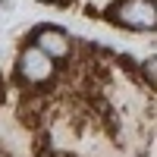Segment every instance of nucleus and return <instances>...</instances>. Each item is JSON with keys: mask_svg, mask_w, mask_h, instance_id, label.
I'll return each instance as SVG.
<instances>
[{"mask_svg": "<svg viewBox=\"0 0 157 157\" xmlns=\"http://www.w3.org/2000/svg\"><path fill=\"white\" fill-rule=\"evenodd\" d=\"M41 3H60V0H41Z\"/></svg>", "mask_w": 157, "mask_h": 157, "instance_id": "nucleus-5", "label": "nucleus"}, {"mask_svg": "<svg viewBox=\"0 0 157 157\" xmlns=\"http://www.w3.org/2000/svg\"><path fill=\"white\" fill-rule=\"evenodd\" d=\"M57 75V60H50L47 54H41L35 44L22 47L16 57V78L29 88H41L47 82H54Z\"/></svg>", "mask_w": 157, "mask_h": 157, "instance_id": "nucleus-2", "label": "nucleus"}, {"mask_svg": "<svg viewBox=\"0 0 157 157\" xmlns=\"http://www.w3.org/2000/svg\"><path fill=\"white\" fill-rule=\"evenodd\" d=\"M32 44L41 50V54H47L50 60H66L72 54V38L63 32V29H54V25H41V29H35Z\"/></svg>", "mask_w": 157, "mask_h": 157, "instance_id": "nucleus-3", "label": "nucleus"}, {"mask_svg": "<svg viewBox=\"0 0 157 157\" xmlns=\"http://www.w3.org/2000/svg\"><path fill=\"white\" fill-rule=\"evenodd\" d=\"M107 19L126 32H154L157 3L154 0H113L107 6Z\"/></svg>", "mask_w": 157, "mask_h": 157, "instance_id": "nucleus-1", "label": "nucleus"}, {"mask_svg": "<svg viewBox=\"0 0 157 157\" xmlns=\"http://www.w3.org/2000/svg\"><path fill=\"white\" fill-rule=\"evenodd\" d=\"M154 66H157V60L151 57V60H145V66H141V69H145V82L154 88V82H157V75H154Z\"/></svg>", "mask_w": 157, "mask_h": 157, "instance_id": "nucleus-4", "label": "nucleus"}]
</instances>
